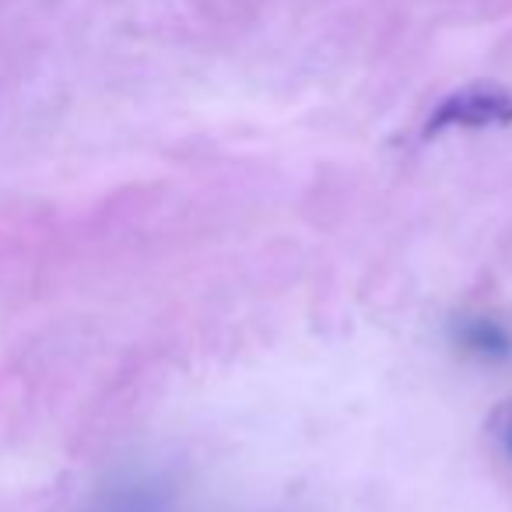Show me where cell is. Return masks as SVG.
<instances>
[{
	"mask_svg": "<svg viewBox=\"0 0 512 512\" xmlns=\"http://www.w3.org/2000/svg\"><path fill=\"white\" fill-rule=\"evenodd\" d=\"M505 442H509V453H512V414H509V425H505Z\"/></svg>",
	"mask_w": 512,
	"mask_h": 512,
	"instance_id": "obj_3",
	"label": "cell"
},
{
	"mask_svg": "<svg viewBox=\"0 0 512 512\" xmlns=\"http://www.w3.org/2000/svg\"><path fill=\"white\" fill-rule=\"evenodd\" d=\"M512 123V92L495 81L456 88L428 113L425 137H439L446 130H491Z\"/></svg>",
	"mask_w": 512,
	"mask_h": 512,
	"instance_id": "obj_1",
	"label": "cell"
},
{
	"mask_svg": "<svg viewBox=\"0 0 512 512\" xmlns=\"http://www.w3.org/2000/svg\"><path fill=\"white\" fill-rule=\"evenodd\" d=\"M460 341H463V348L474 351V355H481V358H509L512 355L509 334H505V330L498 327V323H491V320L463 323Z\"/></svg>",
	"mask_w": 512,
	"mask_h": 512,
	"instance_id": "obj_2",
	"label": "cell"
}]
</instances>
